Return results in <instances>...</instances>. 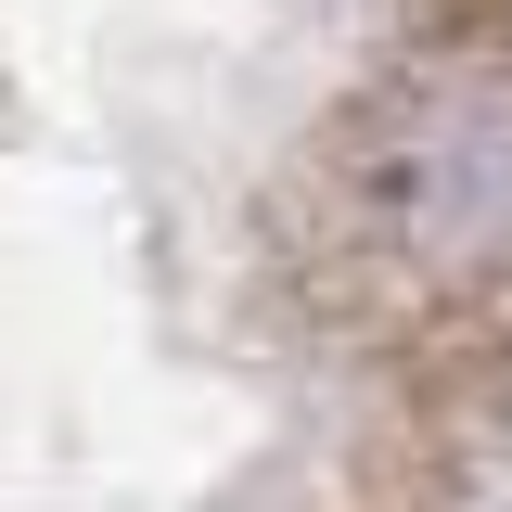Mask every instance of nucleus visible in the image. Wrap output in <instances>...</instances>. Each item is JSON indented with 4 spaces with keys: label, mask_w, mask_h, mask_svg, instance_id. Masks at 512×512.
I'll use <instances>...</instances> for the list:
<instances>
[{
    "label": "nucleus",
    "mask_w": 512,
    "mask_h": 512,
    "mask_svg": "<svg viewBox=\"0 0 512 512\" xmlns=\"http://www.w3.org/2000/svg\"><path fill=\"white\" fill-rule=\"evenodd\" d=\"M346 205L397 269H512V64H410L346 128Z\"/></svg>",
    "instance_id": "f257e3e1"
}]
</instances>
